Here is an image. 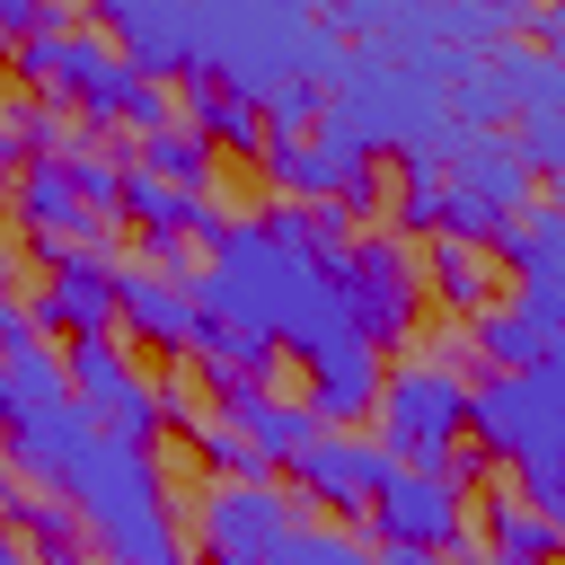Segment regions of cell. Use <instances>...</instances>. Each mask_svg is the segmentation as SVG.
Masks as SVG:
<instances>
[{
    "label": "cell",
    "mask_w": 565,
    "mask_h": 565,
    "mask_svg": "<svg viewBox=\"0 0 565 565\" xmlns=\"http://www.w3.org/2000/svg\"><path fill=\"white\" fill-rule=\"evenodd\" d=\"M9 71L44 97V106H62L71 124H97V132H159V124H177V97L159 88V79H141L97 26H44V35H18L9 44Z\"/></svg>",
    "instance_id": "6da1fadb"
},
{
    "label": "cell",
    "mask_w": 565,
    "mask_h": 565,
    "mask_svg": "<svg viewBox=\"0 0 565 565\" xmlns=\"http://www.w3.org/2000/svg\"><path fill=\"white\" fill-rule=\"evenodd\" d=\"M477 450L494 468H521V503L530 512H565V362L539 371H486L468 388V424Z\"/></svg>",
    "instance_id": "7a4b0ae2"
},
{
    "label": "cell",
    "mask_w": 565,
    "mask_h": 565,
    "mask_svg": "<svg viewBox=\"0 0 565 565\" xmlns=\"http://www.w3.org/2000/svg\"><path fill=\"white\" fill-rule=\"evenodd\" d=\"M371 441L388 450V468H441L459 450V424H468V380L450 353H415L397 371H380V397H371Z\"/></svg>",
    "instance_id": "3957f363"
},
{
    "label": "cell",
    "mask_w": 565,
    "mask_h": 565,
    "mask_svg": "<svg viewBox=\"0 0 565 565\" xmlns=\"http://www.w3.org/2000/svg\"><path fill=\"white\" fill-rule=\"evenodd\" d=\"M327 265V291H335V309H344V327L362 335V344H406L415 335V318H424V282H415V256H406V238H344L335 256H318Z\"/></svg>",
    "instance_id": "277c9868"
},
{
    "label": "cell",
    "mask_w": 565,
    "mask_h": 565,
    "mask_svg": "<svg viewBox=\"0 0 565 565\" xmlns=\"http://www.w3.org/2000/svg\"><path fill=\"white\" fill-rule=\"evenodd\" d=\"M282 477H291L300 503L353 521V512H371V494L388 486V450H380L371 433H353V424H318V433L282 459Z\"/></svg>",
    "instance_id": "5b68a950"
},
{
    "label": "cell",
    "mask_w": 565,
    "mask_h": 565,
    "mask_svg": "<svg viewBox=\"0 0 565 565\" xmlns=\"http://www.w3.org/2000/svg\"><path fill=\"white\" fill-rule=\"evenodd\" d=\"M371 530H380V547L450 556V539L468 530V486L450 468H388V486L371 494Z\"/></svg>",
    "instance_id": "8992f818"
},
{
    "label": "cell",
    "mask_w": 565,
    "mask_h": 565,
    "mask_svg": "<svg viewBox=\"0 0 565 565\" xmlns=\"http://www.w3.org/2000/svg\"><path fill=\"white\" fill-rule=\"evenodd\" d=\"M300 521V494H274L265 486H203L194 503V556L203 565H265V547Z\"/></svg>",
    "instance_id": "52a82bcc"
},
{
    "label": "cell",
    "mask_w": 565,
    "mask_h": 565,
    "mask_svg": "<svg viewBox=\"0 0 565 565\" xmlns=\"http://www.w3.org/2000/svg\"><path fill=\"white\" fill-rule=\"evenodd\" d=\"M35 335H106L115 327V265L106 247H44V282L26 291Z\"/></svg>",
    "instance_id": "ba28073f"
},
{
    "label": "cell",
    "mask_w": 565,
    "mask_h": 565,
    "mask_svg": "<svg viewBox=\"0 0 565 565\" xmlns=\"http://www.w3.org/2000/svg\"><path fill=\"white\" fill-rule=\"evenodd\" d=\"M88 18L141 79L168 88L177 71H194V0H88Z\"/></svg>",
    "instance_id": "9c48e42d"
},
{
    "label": "cell",
    "mask_w": 565,
    "mask_h": 565,
    "mask_svg": "<svg viewBox=\"0 0 565 565\" xmlns=\"http://www.w3.org/2000/svg\"><path fill=\"white\" fill-rule=\"evenodd\" d=\"M300 371H309L300 397H309L318 424H362L371 397H380V371H388V362H380V344H362L353 327H335V335H318V344L300 353Z\"/></svg>",
    "instance_id": "30bf717a"
},
{
    "label": "cell",
    "mask_w": 565,
    "mask_h": 565,
    "mask_svg": "<svg viewBox=\"0 0 565 565\" xmlns=\"http://www.w3.org/2000/svg\"><path fill=\"white\" fill-rule=\"evenodd\" d=\"M9 212H18V230H35V247H106V230H115L106 212H88L71 194L62 159H26L9 177Z\"/></svg>",
    "instance_id": "8fae6325"
},
{
    "label": "cell",
    "mask_w": 565,
    "mask_h": 565,
    "mask_svg": "<svg viewBox=\"0 0 565 565\" xmlns=\"http://www.w3.org/2000/svg\"><path fill=\"white\" fill-rule=\"evenodd\" d=\"M185 362L212 380V406H230V397H247V388H274L282 344L256 335V327H238V318H221V309H203L194 335H185Z\"/></svg>",
    "instance_id": "7c38bea8"
},
{
    "label": "cell",
    "mask_w": 565,
    "mask_h": 565,
    "mask_svg": "<svg viewBox=\"0 0 565 565\" xmlns=\"http://www.w3.org/2000/svg\"><path fill=\"white\" fill-rule=\"evenodd\" d=\"M194 274H150V265H115V327H132L150 353H185L194 335Z\"/></svg>",
    "instance_id": "4fadbf2b"
},
{
    "label": "cell",
    "mask_w": 565,
    "mask_h": 565,
    "mask_svg": "<svg viewBox=\"0 0 565 565\" xmlns=\"http://www.w3.org/2000/svg\"><path fill=\"white\" fill-rule=\"evenodd\" d=\"M441 177H450V185H468V194H486L494 212H521V203L539 194V177L521 168V150H512L503 132H468V124H450Z\"/></svg>",
    "instance_id": "5bb4252c"
},
{
    "label": "cell",
    "mask_w": 565,
    "mask_h": 565,
    "mask_svg": "<svg viewBox=\"0 0 565 565\" xmlns=\"http://www.w3.org/2000/svg\"><path fill=\"white\" fill-rule=\"evenodd\" d=\"M415 282H424V300H441L450 318H477V309L503 291V282H494V256H486V247H459V238H424Z\"/></svg>",
    "instance_id": "9a60e30c"
},
{
    "label": "cell",
    "mask_w": 565,
    "mask_h": 565,
    "mask_svg": "<svg viewBox=\"0 0 565 565\" xmlns=\"http://www.w3.org/2000/svg\"><path fill=\"white\" fill-rule=\"evenodd\" d=\"M185 132L203 141V150H238V159H256L265 150V115H256V97H238V88H221V79H185Z\"/></svg>",
    "instance_id": "2e32d148"
},
{
    "label": "cell",
    "mask_w": 565,
    "mask_h": 565,
    "mask_svg": "<svg viewBox=\"0 0 565 565\" xmlns=\"http://www.w3.org/2000/svg\"><path fill=\"white\" fill-rule=\"evenodd\" d=\"M468 353H477L486 371H539V362H565V335L530 327L512 300H486V309L468 318Z\"/></svg>",
    "instance_id": "e0dca14e"
},
{
    "label": "cell",
    "mask_w": 565,
    "mask_h": 565,
    "mask_svg": "<svg viewBox=\"0 0 565 565\" xmlns=\"http://www.w3.org/2000/svg\"><path fill=\"white\" fill-rule=\"evenodd\" d=\"M221 424H238V433H247V441H256L274 468H282V459H291V450L318 433L309 397H274V388H247V397H230V406H221Z\"/></svg>",
    "instance_id": "ac0fdd59"
},
{
    "label": "cell",
    "mask_w": 565,
    "mask_h": 565,
    "mask_svg": "<svg viewBox=\"0 0 565 565\" xmlns=\"http://www.w3.org/2000/svg\"><path fill=\"white\" fill-rule=\"evenodd\" d=\"M486 521H494L486 565H556V521H547V512H530L521 494L486 486Z\"/></svg>",
    "instance_id": "d6986e66"
},
{
    "label": "cell",
    "mask_w": 565,
    "mask_h": 565,
    "mask_svg": "<svg viewBox=\"0 0 565 565\" xmlns=\"http://www.w3.org/2000/svg\"><path fill=\"white\" fill-rule=\"evenodd\" d=\"M62 371H71V397H79V406H106V397L141 388V362H132V353L115 344V327H106V335H71Z\"/></svg>",
    "instance_id": "ffe728a7"
},
{
    "label": "cell",
    "mask_w": 565,
    "mask_h": 565,
    "mask_svg": "<svg viewBox=\"0 0 565 565\" xmlns=\"http://www.w3.org/2000/svg\"><path fill=\"white\" fill-rule=\"evenodd\" d=\"M132 168H141V177H159V185H177V194H203V185H212V150H203L185 124L141 132V141H132Z\"/></svg>",
    "instance_id": "44dd1931"
},
{
    "label": "cell",
    "mask_w": 565,
    "mask_h": 565,
    "mask_svg": "<svg viewBox=\"0 0 565 565\" xmlns=\"http://www.w3.org/2000/svg\"><path fill=\"white\" fill-rule=\"evenodd\" d=\"M185 433H194V450H203V468H212L221 486H265V477H274V459H265V450H256L238 424L203 415V424H185Z\"/></svg>",
    "instance_id": "7402d4cb"
},
{
    "label": "cell",
    "mask_w": 565,
    "mask_h": 565,
    "mask_svg": "<svg viewBox=\"0 0 565 565\" xmlns=\"http://www.w3.org/2000/svg\"><path fill=\"white\" fill-rule=\"evenodd\" d=\"M0 371H9V388H18L26 406H62V397H71L62 344H26V353H0Z\"/></svg>",
    "instance_id": "603a6c76"
},
{
    "label": "cell",
    "mask_w": 565,
    "mask_h": 565,
    "mask_svg": "<svg viewBox=\"0 0 565 565\" xmlns=\"http://www.w3.org/2000/svg\"><path fill=\"white\" fill-rule=\"evenodd\" d=\"M318 106H327V88H309V79H274V88H256L265 141H291V132H309V124H318Z\"/></svg>",
    "instance_id": "cb8c5ba5"
},
{
    "label": "cell",
    "mask_w": 565,
    "mask_h": 565,
    "mask_svg": "<svg viewBox=\"0 0 565 565\" xmlns=\"http://www.w3.org/2000/svg\"><path fill=\"white\" fill-rule=\"evenodd\" d=\"M433 203H441V168L397 159V194H388V212H397V230H406V238H433Z\"/></svg>",
    "instance_id": "d4e9b609"
},
{
    "label": "cell",
    "mask_w": 565,
    "mask_h": 565,
    "mask_svg": "<svg viewBox=\"0 0 565 565\" xmlns=\"http://www.w3.org/2000/svg\"><path fill=\"white\" fill-rule=\"evenodd\" d=\"M503 141L521 150L530 177H556V159H565V124H556V106H547V115H521V132H503Z\"/></svg>",
    "instance_id": "484cf974"
},
{
    "label": "cell",
    "mask_w": 565,
    "mask_h": 565,
    "mask_svg": "<svg viewBox=\"0 0 565 565\" xmlns=\"http://www.w3.org/2000/svg\"><path fill=\"white\" fill-rule=\"evenodd\" d=\"M150 406H159V424H177V433L212 415V406L194 397V380H185V371H159V380H150Z\"/></svg>",
    "instance_id": "4316f807"
},
{
    "label": "cell",
    "mask_w": 565,
    "mask_h": 565,
    "mask_svg": "<svg viewBox=\"0 0 565 565\" xmlns=\"http://www.w3.org/2000/svg\"><path fill=\"white\" fill-rule=\"evenodd\" d=\"M0 565H35V556H26V539H18L9 521H0Z\"/></svg>",
    "instance_id": "83f0119b"
},
{
    "label": "cell",
    "mask_w": 565,
    "mask_h": 565,
    "mask_svg": "<svg viewBox=\"0 0 565 565\" xmlns=\"http://www.w3.org/2000/svg\"><path fill=\"white\" fill-rule=\"evenodd\" d=\"M18 168H26V150H18V141H9V132H0V185H9V177H18Z\"/></svg>",
    "instance_id": "f1b7e54d"
}]
</instances>
